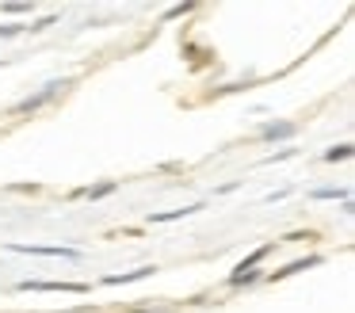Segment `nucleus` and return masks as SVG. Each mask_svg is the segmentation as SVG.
<instances>
[{
	"instance_id": "obj_15",
	"label": "nucleus",
	"mask_w": 355,
	"mask_h": 313,
	"mask_svg": "<svg viewBox=\"0 0 355 313\" xmlns=\"http://www.w3.org/2000/svg\"><path fill=\"white\" fill-rule=\"evenodd\" d=\"M298 149H283V153H271V157H263V164H275V160H286V157H294Z\"/></svg>"
},
{
	"instance_id": "obj_7",
	"label": "nucleus",
	"mask_w": 355,
	"mask_h": 313,
	"mask_svg": "<svg viewBox=\"0 0 355 313\" xmlns=\"http://www.w3.org/2000/svg\"><path fill=\"white\" fill-rule=\"evenodd\" d=\"M202 210V203H195V206H184V210H164V214H149V221L153 226H161V221H176V218H187V214H199Z\"/></svg>"
},
{
	"instance_id": "obj_3",
	"label": "nucleus",
	"mask_w": 355,
	"mask_h": 313,
	"mask_svg": "<svg viewBox=\"0 0 355 313\" xmlns=\"http://www.w3.org/2000/svg\"><path fill=\"white\" fill-rule=\"evenodd\" d=\"M12 252H24V256H62V260H80L77 248L69 244H8Z\"/></svg>"
},
{
	"instance_id": "obj_5",
	"label": "nucleus",
	"mask_w": 355,
	"mask_h": 313,
	"mask_svg": "<svg viewBox=\"0 0 355 313\" xmlns=\"http://www.w3.org/2000/svg\"><path fill=\"white\" fill-rule=\"evenodd\" d=\"M161 267L157 264H146V267H134V271H123V275H103V287H123V282H138V279H149L157 275Z\"/></svg>"
},
{
	"instance_id": "obj_10",
	"label": "nucleus",
	"mask_w": 355,
	"mask_h": 313,
	"mask_svg": "<svg viewBox=\"0 0 355 313\" xmlns=\"http://www.w3.org/2000/svg\"><path fill=\"white\" fill-rule=\"evenodd\" d=\"M309 198H321V203H324V198H340V203H344V198H352V191H347V187H313V191H309Z\"/></svg>"
},
{
	"instance_id": "obj_13",
	"label": "nucleus",
	"mask_w": 355,
	"mask_h": 313,
	"mask_svg": "<svg viewBox=\"0 0 355 313\" xmlns=\"http://www.w3.org/2000/svg\"><path fill=\"white\" fill-rule=\"evenodd\" d=\"M191 8L195 4H176V8H168V12H164V19H180V15H187Z\"/></svg>"
},
{
	"instance_id": "obj_11",
	"label": "nucleus",
	"mask_w": 355,
	"mask_h": 313,
	"mask_svg": "<svg viewBox=\"0 0 355 313\" xmlns=\"http://www.w3.org/2000/svg\"><path fill=\"white\" fill-rule=\"evenodd\" d=\"M54 23H58V15H46V19H35V23H31V27H27V31H35V35H39V31H46V27H54Z\"/></svg>"
},
{
	"instance_id": "obj_6",
	"label": "nucleus",
	"mask_w": 355,
	"mask_h": 313,
	"mask_svg": "<svg viewBox=\"0 0 355 313\" xmlns=\"http://www.w3.org/2000/svg\"><path fill=\"white\" fill-rule=\"evenodd\" d=\"M294 134H298V122H263L260 126V137H268V142H286Z\"/></svg>"
},
{
	"instance_id": "obj_1",
	"label": "nucleus",
	"mask_w": 355,
	"mask_h": 313,
	"mask_svg": "<svg viewBox=\"0 0 355 313\" xmlns=\"http://www.w3.org/2000/svg\"><path fill=\"white\" fill-rule=\"evenodd\" d=\"M65 88H73V81H50L46 88H39L35 96H27L24 103H16V107H12V115H35L39 107H46L54 96H62Z\"/></svg>"
},
{
	"instance_id": "obj_9",
	"label": "nucleus",
	"mask_w": 355,
	"mask_h": 313,
	"mask_svg": "<svg viewBox=\"0 0 355 313\" xmlns=\"http://www.w3.org/2000/svg\"><path fill=\"white\" fill-rule=\"evenodd\" d=\"M324 164H340V160H352V145L347 142H340V145H332V149H324Z\"/></svg>"
},
{
	"instance_id": "obj_2",
	"label": "nucleus",
	"mask_w": 355,
	"mask_h": 313,
	"mask_svg": "<svg viewBox=\"0 0 355 313\" xmlns=\"http://www.w3.org/2000/svg\"><path fill=\"white\" fill-rule=\"evenodd\" d=\"M19 290H39V294H54V290H62V294H88V282H65V279H24V282H19Z\"/></svg>"
},
{
	"instance_id": "obj_4",
	"label": "nucleus",
	"mask_w": 355,
	"mask_h": 313,
	"mask_svg": "<svg viewBox=\"0 0 355 313\" xmlns=\"http://www.w3.org/2000/svg\"><path fill=\"white\" fill-rule=\"evenodd\" d=\"M321 264V256H302V260H291L286 267H279V271H271V275H263L268 282H279V279H291V275H298V271H309V267H317Z\"/></svg>"
},
{
	"instance_id": "obj_8",
	"label": "nucleus",
	"mask_w": 355,
	"mask_h": 313,
	"mask_svg": "<svg viewBox=\"0 0 355 313\" xmlns=\"http://www.w3.org/2000/svg\"><path fill=\"white\" fill-rule=\"evenodd\" d=\"M111 191H119V180H103V183H96V187H85L80 195L85 198H92V203H100V198H107Z\"/></svg>"
},
{
	"instance_id": "obj_12",
	"label": "nucleus",
	"mask_w": 355,
	"mask_h": 313,
	"mask_svg": "<svg viewBox=\"0 0 355 313\" xmlns=\"http://www.w3.org/2000/svg\"><path fill=\"white\" fill-rule=\"evenodd\" d=\"M0 12H8V15H27V12H31V4H0Z\"/></svg>"
},
{
	"instance_id": "obj_14",
	"label": "nucleus",
	"mask_w": 355,
	"mask_h": 313,
	"mask_svg": "<svg viewBox=\"0 0 355 313\" xmlns=\"http://www.w3.org/2000/svg\"><path fill=\"white\" fill-rule=\"evenodd\" d=\"M19 31H24V23H0V38H12Z\"/></svg>"
}]
</instances>
